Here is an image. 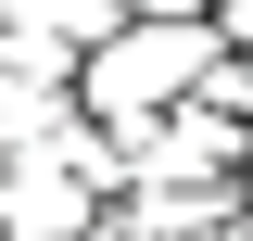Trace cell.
<instances>
[{"label":"cell","instance_id":"3","mask_svg":"<svg viewBox=\"0 0 253 241\" xmlns=\"http://www.w3.org/2000/svg\"><path fill=\"white\" fill-rule=\"evenodd\" d=\"M89 89H63V76H13L0 63V165H26V152H51V127L76 115Z\"/></svg>","mask_w":253,"mask_h":241},{"label":"cell","instance_id":"2","mask_svg":"<svg viewBox=\"0 0 253 241\" xmlns=\"http://www.w3.org/2000/svg\"><path fill=\"white\" fill-rule=\"evenodd\" d=\"M89 216H101V190L76 165H51V152L0 165V241H89Z\"/></svg>","mask_w":253,"mask_h":241},{"label":"cell","instance_id":"1","mask_svg":"<svg viewBox=\"0 0 253 241\" xmlns=\"http://www.w3.org/2000/svg\"><path fill=\"white\" fill-rule=\"evenodd\" d=\"M215 63H228V26H215V13H126V26L89 51V76H76V89H89V115H114L126 140H139V127L177 115Z\"/></svg>","mask_w":253,"mask_h":241},{"label":"cell","instance_id":"4","mask_svg":"<svg viewBox=\"0 0 253 241\" xmlns=\"http://www.w3.org/2000/svg\"><path fill=\"white\" fill-rule=\"evenodd\" d=\"M89 241H165V229H152V216H139V190H114V203L89 216Z\"/></svg>","mask_w":253,"mask_h":241},{"label":"cell","instance_id":"5","mask_svg":"<svg viewBox=\"0 0 253 241\" xmlns=\"http://www.w3.org/2000/svg\"><path fill=\"white\" fill-rule=\"evenodd\" d=\"M241 178H253V165H241Z\"/></svg>","mask_w":253,"mask_h":241}]
</instances>
